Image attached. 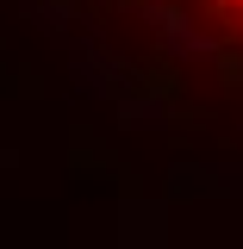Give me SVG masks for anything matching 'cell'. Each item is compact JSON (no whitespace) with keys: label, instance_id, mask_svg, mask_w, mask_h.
<instances>
[{"label":"cell","instance_id":"cell-1","mask_svg":"<svg viewBox=\"0 0 243 249\" xmlns=\"http://www.w3.org/2000/svg\"><path fill=\"white\" fill-rule=\"evenodd\" d=\"M125 81L187 100H243V0H13Z\"/></svg>","mask_w":243,"mask_h":249}]
</instances>
